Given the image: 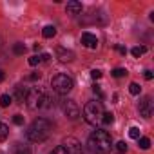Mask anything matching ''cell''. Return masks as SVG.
Masks as SVG:
<instances>
[{
  "mask_svg": "<svg viewBox=\"0 0 154 154\" xmlns=\"http://www.w3.org/2000/svg\"><path fill=\"white\" fill-rule=\"evenodd\" d=\"M87 145L94 154H107L112 147V138L107 131L96 129L94 132H91V136L87 140Z\"/></svg>",
  "mask_w": 154,
  "mask_h": 154,
  "instance_id": "1",
  "label": "cell"
},
{
  "mask_svg": "<svg viewBox=\"0 0 154 154\" xmlns=\"http://www.w3.org/2000/svg\"><path fill=\"white\" fill-rule=\"evenodd\" d=\"M27 140L29 141H35V143H40V141H45L51 134V123L45 120V118H36L29 129H27Z\"/></svg>",
  "mask_w": 154,
  "mask_h": 154,
  "instance_id": "2",
  "label": "cell"
},
{
  "mask_svg": "<svg viewBox=\"0 0 154 154\" xmlns=\"http://www.w3.org/2000/svg\"><path fill=\"white\" fill-rule=\"evenodd\" d=\"M103 105L100 100H91L85 103L84 107V120L91 125H96L98 122H102V116H103Z\"/></svg>",
  "mask_w": 154,
  "mask_h": 154,
  "instance_id": "3",
  "label": "cell"
},
{
  "mask_svg": "<svg viewBox=\"0 0 154 154\" xmlns=\"http://www.w3.org/2000/svg\"><path fill=\"white\" fill-rule=\"evenodd\" d=\"M72 78L71 76H67V74H56V76H53V80H51V87H53V91L54 93H58V94H67L71 89H72Z\"/></svg>",
  "mask_w": 154,
  "mask_h": 154,
  "instance_id": "4",
  "label": "cell"
},
{
  "mask_svg": "<svg viewBox=\"0 0 154 154\" xmlns=\"http://www.w3.org/2000/svg\"><path fill=\"white\" fill-rule=\"evenodd\" d=\"M42 98H44V93L40 89H29L27 91V96H26V105L29 109H42Z\"/></svg>",
  "mask_w": 154,
  "mask_h": 154,
  "instance_id": "5",
  "label": "cell"
},
{
  "mask_svg": "<svg viewBox=\"0 0 154 154\" xmlns=\"http://www.w3.org/2000/svg\"><path fill=\"white\" fill-rule=\"evenodd\" d=\"M62 147L67 150V154H82V145H80V141L76 140V138H72V136L65 138Z\"/></svg>",
  "mask_w": 154,
  "mask_h": 154,
  "instance_id": "6",
  "label": "cell"
},
{
  "mask_svg": "<svg viewBox=\"0 0 154 154\" xmlns=\"http://www.w3.org/2000/svg\"><path fill=\"white\" fill-rule=\"evenodd\" d=\"M63 112H65V116H67L69 120H76V118L80 116V107H78V103H76V102L67 100V102L63 103Z\"/></svg>",
  "mask_w": 154,
  "mask_h": 154,
  "instance_id": "7",
  "label": "cell"
},
{
  "mask_svg": "<svg viewBox=\"0 0 154 154\" xmlns=\"http://www.w3.org/2000/svg\"><path fill=\"white\" fill-rule=\"evenodd\" d=\"M152 111H154V105H152V98L150 96H145L141 102H140V114L143 118H150L152 116Z\"/></svg>",
  "mask_w": 154,
  "mask_h": 154,
  "instance_id": "8",
  "label": "cell"
},
{
  "mask_svg": "<svg viewBox=\"0 0 154 154\" xmlns=\"http://www.w3.org/2000/svg\"><path fill=\"white\" fill-rule=\"evenodd\" d=\"M56 58H58L60 62L67 63V62H72V60H74V53H72L71 49H65V47H58V49H56Z\"/></svg>",
  "mask_w": 154,
  "mask_h": 154,
  "instance_id": "9",
  "label": "cell"
},
{
  "mask_svg": "<svg viewBox=\"0 0 154 154\" xmlns=\"http://www.w3.org/2000/svg\"><path fill=\"white\" fill-rule=\"evenodd\" d=\"M82 44H84L85 47H89V49H94V47L98 45V38H96V35H93V33H84V35H82Z\"/></svg>",
  "mask_w": 154,
  "mask_h": 154,
  "instance_id": "10",
  "label": "cell"
},
{
  "mask_svg": "<svg viewBox=\"0 0 154 154\" xmlns=\"http://www.w3.org/2000/svg\"><path fill=\"white\" fill-rule=\"evenodd\" d=\"M65 11L69 15H78L82 11V4L78 2V0H71V2H67V6H65Z\"/></svg>",
  "mask_w": 154,
  "mask_h": 154,
  "instance_id": "11",
  "label": "cell"
},
{
  "mask_svg": "<svg viewBox=\"0 0 154 154\" xmlns=\"http://www.w3.org/2000/svg\"><path fill=\"white\" fill-rule=\"evenodd\" d=\"M27 91H29V89H26V87H22V85H17V87H15V96H17V100L24 103V100H26V96H27Z\"/></svg>",
  "mask_w": 154,
  "mask_h": 154,
  "instance_id": "12",
  "label": "cell"
},
{
  "mask_svg": "<svg viewBox=\"0 0 154 154\" xmlns=\"http://www.w3.org/2000/svg\"><path fill=\"white\" fill-rule=\"evenodd\" d=\"M42 35H44V38H53L56 35V27L54 26H45L42 29Z\"/></svg>",
  "mask_w": 154,
  "mask_h": 154,
  "instance_id": "13",
  "label": "cell"
},
{
  "mask_svg": "<svg viewBox=\"0 0 154 154\" xmlns=\"http://www.w3.org/2000/svg\"><path fill=\"white\" fill-rule=\"evenodd\" d=\"M131 53H132V56L140 58L141 54H145V53H147V47H145V45H136V47H132V51H131Z\"/></svg>",
  "mask_w": 154,
  "mask_h": 154,
  "instance_id": "14",
  "label": "cell"
},
{
  "mask_svg": "<svg viewBox=\"0 0 154 154\" xmlns=\"http://www.w3.org/2000/svg\"><path fill=\"white\" fill-rule=\"evenodd\" d=\"M11 102H13V96H9V94H2V96H0V107H9Z\"/></svg>",
  "mask_w": 154,
  "mask_h": 154,
  "instance_id": "15",
  "label": "cell"
},
{
  "mask_svg": "<svg viewBox=\"0 0 154 154\" xmlns=\"http://www.w3.org/2000/svg\"><path fill=\"white\" fill-rule=\"evenodd\" d=\"M13 53H15L17 56H20V54H24V53H26V45H24L22 42H17V44L13 45Z\"/></svg>",
  "mask_w": 154,
  "mask_h": 154,
  "instance_id": "16",
  "label": "cell"
},
{
  "mask_svg": "<svg viewBox=\"0 0 154 154\" xmlns=\"http://www.w3.org/2000/svg\"><path fill=\"white\" fill-rule=\"evenodd\" d=\"M9 136V127L6 123H0V141H4Z\"/></svg>",
  "mask_w": 154,
  "mask_h": 154,
  "instance_id": "17",
  "label": "cell"
},
{
  "mask_svg": "<svg viewBox=\"0 0 154 154\" xmlns=\"http://www.w3.org/2000/svg\"><path fill=\"white\" fill-rule=\"evenodd\" d=\"M138 143H140V149H143V150H147V149L150 147V140L145 138V136H140V138H138Z\"/></svg>",
  "mask_w": 154,
  "mask_h": 154,
  "instance_id": "18",
  "label": "cell"
},
{
  "mask_svg": "<svg viewBox=\"0 0 154 154\" xmlns=\"http://www.w3.org/2000/svg\"><path fill=\"white\" fill-rule=\"evenodd\" d=\"M112 122H114V114H112V112H103V116H102V123L111 125Z\"/></svg>",
  "mask_w": 154,
  "mask_h": 154,
  "instance_id": "19",
  "label": "cell"
},
{
  "mask_svg": "<svg viewBox=\"0 0 154 154\" xmlns=\"http://www.w3.org/2000/svg\"><path fill=\"white\" fill-rule=\"evenodd\" d=\"M15 154H31V149L27 145H17L15 147Z\"/></svg>",
  "mask_w": 154,
  "mask_h": 154,
  "instance_id": "20",
  "label": "cell"
},
{
  "mask_svg": "<svg viewBox=\"0 0 154 154\" xmlns=\"http://www.w3.org/2000/svg\"><path fill=\"white\" fill-rule=\"evenodd\" d=\"M129 91H131V94H140V93H141V87H140V84L132 82V84L129 85Z\"/></svg>",
  "mask_w": 154,
  "mask_h": 154,
  "instance_id": "21",
  "label": "cell"
},
{
  "mask_svg": "<svg viewBox=\"0 0 154 154\" xmlns=\"http://www.w3.org/2000/svg\"><path fill=\"white\" fill-rule=\"evenodd\" d=\"M111 74L114 76V78H122V76H125V74H127V71H125V69H122V67H118V69H114Z\"/></svg>",
  "mask_w": 154,
  "mask_h": 154,
  "instance_id": "22",
  "label": "cell"
},
{
  "mask_svg": "<svg viewBox=\"0 0 154 154\" xmlns=\"http://www.w3.org/2000/svg\"><path fill=\"white\" fill-rule=\"evenodd\" d=\"M116 150H118L120 154H125V152H127V143H125V141H118V143H116Z\"/></svg>",
  "mask_w": 154,
  "mask_h": 154,
  "instance_id": "23",
  "label": "cell"
},
{
  "mask_svg": "<svg viewBox=\"0 0 154 154\" xmlns=\"http://www.w3.org/2000/svg\"><path fill=\"white\" fill-rule=\"evenodd\" d=\"M129 136H131L132 140H138V138H140V129H138V127L129 129Z\"/></svg>",
  "mask_w": 154,
  "mask_h": 154,
  "instance_id": "24",
  "label": "cell"
},
{
  "mask_svg": "<svg viewBox=\"0 0 154 154\" xmlns=\"http://www.w3.org/2000/svg\"><path fill=\"white\" fill-rule=\"evenodd\" d=\"M13 123L15 125H24V116L22 114H15L13 116Z\"/></svg>",
  "mask_w": 154,
  "mask_h": 154,
  "instance_id": "25",
  "label": "cell"
},
{
  "mask_svg": "<svg viewBox=\"0 0 154 154\" xmlns=\"http://www.w3.org/2000/svg\"><path fill=\"white\" fill-rule=\"evenodd\" d=\"M93 93H94L98 98H103V93H102V89H100V85H98V84H94V85H93Z\"/></svg>",
  "mask_w": 154,
  "mask_h": 154,
  "instance_id": "26",
  "label": "cell"
},
{
  "mask_svg": "<svg viewBox=\"0 0 154 154\" xmlns=\"http://www.w3.org/2000/svg\"><path fill=\"white\" fill-rule=\"evenodd\" d=\"M91 78H93V80H98V78H102V71H98V69H93V71H91Z\"/></svg>",
  "mask_w": 154,
  "mask_h": 154,
  "instance_id": "27",
  "label": "cell"
},
{
  "mask_svg": "<svg viewBox=\"0 0 154 154\" xmlns=\"http://www.w3.org/2000/svg\"><path fill=\"white\" fill-rule=\"evenodd\" d=\"M40 76H42V74H40V72L36 71V72H31V74L27 76V80H31V82H35V80H40Z\"/></svg>",
  "mask_w": 154,
  "mask_h": 154,
  "instance_id": "28",
  "label": "cell"
},
{
  "mask_svg": "<svg viewBox=\"0 0 154 154\" xmlns=\"http://www.w3.org/2000/svg\"><path fill=\"white\" fill-rule=\"evenodd\" d=\"M38 63H40V56L38 54H35V56L29 58V65H38Z\"/></svg>",
  "mask_w": 154,
  "mask_h": 154,
  "instance_id": "29",
  "label": "cell"
},
{
  "mask_svg": "<svg viewBox=\"0 0 154 154\" xmlns=\"http://www.w3.org/2000/svg\"><path fill=\"white\" fill-rule=\"evenodd\" d=\"M51 154H67V150H65V149H63V147L60 145V147H56V149H53V152H51Z\"/></svg>",
  "mask_w": 154,
  "mask_h": 154,
  "instance_id": "30",
  "label": "cell"
},
{
  "mask_svg": "<svg viewBox=\"0 0 154 154\" xmlns=\"http://www.w3.org/2000/svg\"><path fill=\"white\" fill-rule=\"evenodd\" d=\"M143 76H145V80H152V71H149V69H147V71L143 72Z\"/></svg>",
  "mask_w": 154,
  "mask_h": 154,
  "instance_id": "31",
  "label": "cell"
},
{
  "mask_svg": "<svg viewBox=\"0 0 154 154\" xmlns=\"http://www.w3.org/2000/svg\"><path fill=\"white\" fill-rule=\"evenodd\" d=\"M49 58H51V56H49L47 53H44V54H40V62H47Z\"/></svg>",
  "mask_w": 154,
  "mask_h": 154,
  "instance_id": "32",
  "label": "cell"
},
{
  "mask_svg": "<svg viewBox=\"0 0 154 154\" xmlns=\"http://www.w3.org/2000/svg\"><path fill=\"white\" fill-rule=\"evenodd\" d=\"M116 49H118L122 54H127V49H125V47H118V45H116Z\"/></svg>",
  "mask_w": 154,
  "mask_h": 154,
  "instance_id": "33",
  "label": "cell"
},
{
  "mask_svg": "<svg viewBox=\"0 0 154 154\" xmlns=\"http://www.w3.org/2000/svg\"><path fill=\"white\" fill-rule=\"evenodd\" d=\"M4 78H6V74H4V71L0 69V82H4Z\"/></svg>",
  "mask_w": 154,
  "mask_h": 154,
  "instance_id": "34",
  "label": "cell"
}]
</instances>
